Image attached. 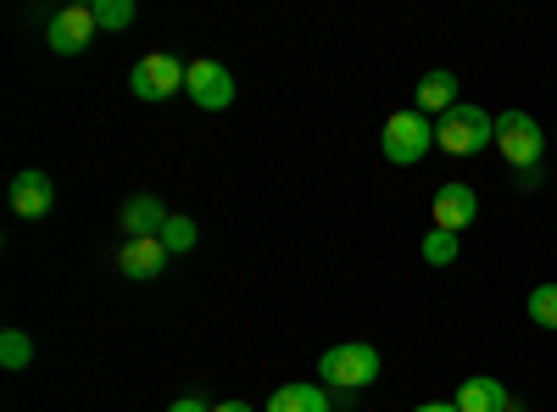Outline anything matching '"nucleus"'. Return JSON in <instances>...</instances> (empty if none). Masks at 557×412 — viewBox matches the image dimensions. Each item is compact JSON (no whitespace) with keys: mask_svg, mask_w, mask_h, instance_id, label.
Returning a JSON list of instances; mask_svg holds the SVG:
<instances>
[{"mask_svg":"<svg viewBox=\"0 0 557 412\" xmlns=\"http://www.w3.org/2000/svg\"><path fill=\"white\" fill-rule=\"evenodd\" d=\"M168 412H212V401H207V396H178Z\"/></svg>","mask_w":557,"mask_h":412,"instance_id":"obj_20","label":"nucleus"},{"mask_svg":"<svg viewBox=\"0 0 557 412\" xmlns=\"http://www.w3.org/2000/svg\"><path fill=\"white\" fill-rule=\"evenodd\" d=\"M196 240H201V228L184 217V212H173L168 223H162V246L173 251V257H184V251H196Z\"/></svg>","mask_w":557,"mask_h":412,"instance_id":"obj_15","label":"nucleus"},{"mask_svg":"<svg viewBox=\"0 0 557 412\" xmlns=\"http://www.w3.org/2000/svg\"><path fill=\"white\" fill-rule=\"evenodd\" d=\"M412 412H457L451 401H424V407H412Z\"/></svg>","mask_w":557,"mask_h":412,"instance_id":"obj_22","label":"nucleus"},{"mask_svg":"<svg viewBox=\"0 0 557 412\" xmlns=\"http://www.w3.org/2000/svg\"><path fill=\"white\" fill-rule=\"evenodd\" d=\"M96 12L89 7H62L51 23H45V45H51L57 57H84L89 51V39H96Z\"/></svg>","mask_w":557,"mask_h":412,"instance_id":"obj_7","label":"nucleus"},{"mask_svg":"<svg viewBox=\"0 0 557 412\" xmlns=\"http://www.w3.org/2000/svg\"><path fill=\"white\" fill-rule=\"evenodd\" d=\"M0 362H7L12 374L28 369V362H34V340H28L23 329H7V335H0Z\"/></svg>","mask_w":557,"mask_h":412,"instance_id":"obj_17","label":"nucleus"},{"mask_svg":"<svg viewBox=\"0 0 557 412\" xmlns=\"http://www.w3.org/2000/svg\"><path fill=\"white\" fill-rule=\"evenodd\" d=\"M51 207H57V185H51L39 167H23V173L12 178V212H17V217H45Z\"/></svg>","mask_w":557,"mask_h":412,"instance_id":"obj_10","label":"nucleus"},{"mask_svg":"<svg viewBox=\"0 0 557 412\" xmlns=\"http://www.w3.org/2000/svg\"><path fill=\"white\" fill-rule=\"evenodd\" d=\"M524 312L535 317L541 329H552V335H557V285H535V290H530V307H524Z\"/></svg>","mask_w":557,"mask_h":412,"instance_id":"obj_18","label":"nucleus"},{"mask_svg":"<svg viewBox=\"0 0 557 412\" xmlns=\"http://www.w3.org/2000/svg\"><path fill=\"white\" fill-rule=\"evenodd\" d=\"M184 78H190V62H178L173 51H151L134 62L128 89H134V101H173L184 96Z\"/></svg>","mask_w":557,"mask_h":412,"instance_id":"obj_4","label":"nucleus"},{"mask_svg":"<svg viewBox=\"0 0 557 412\" xmlns=\"http://www.w3.org/2000/svg\"><path fill=\"white\" fill-rule=\"evenodd\" d=\"M451 407H457V412H524L513 396H507V385H502V379H491V374L462 379V385H457V396H451Z\"/></svg>","mask_w":557,"mask_h":412,"instance_id":"obj_9","label":"nucleus"},{"mask_svg":"<svg viewBox=\"0 0 557 412\" xmlns=\"http://www.w3.org/2000/svg\"><path fill=\"white\" fill-rule=\"evenodd\" d=\"M168 246L162 240H123L117 246V267H123V279H157V273L168 267Z\"/></svg>","mask_w":557,"mask_h":412,"instance_id":"obj_12","label":"nucleus"},{"mask_svg":"<svg viewBox=\"0 0 557 412\" xmlns=\"http://www.w3.org/2000/svg\"><path fill=\"white\" fill-rule=\"evenodd\" d=\"M335 390H323V385H278L273 396H268V407L262 412H335L341 401H330Z\"/></svg>","mask_w":557,"mask_h":412,"instance_id":"obj_13","label":"nucleus"},{"mask_svg":"<svg viewBox=\"0 0 557 412\" xmlns=\"http://www.w3.org/2000/svg\"><path fill=\"white\" fill-rule=\"evenodd\" d=\"M412 96H418V112L441 123V117L457 107V73H446V67L424 73V78H418V89H412Z\"/></svg>","mask_w":557,"mask_h":412,"instance_id":"obj_14","label":"nucleus"},{"mask_svg":"<svg viewBox=\"0 0 557 412\" xmlns=\"http://www.w3.org/2000/svg\"><path fill=\"white\" fill-rule=\"evenodd\" d=\"M173 212L157 201V196H128L123 201V235L128 240H162V223H168Z\"/></svg>","mask_w":557,"mask_h":412,"instance_id":"obj_11","label":"nucleus"},{"mask_svg":"<svg viewBox=\"0 0 557 412\" xmlns=\"http://www.w3.org/2000/svg\"><path fill=\"white\" fill-rule=\"evenodd\" d=\"M380 151H385V162H396V167H412V162H424L430 151H435V117H424V112H391L385 117V128H380Z\"/></svg>","mask_w":557,"mask_h":412,"instance_id":"obj_3","label":"nucleus"},{"mask_svg":"<svg viewBox=\"0 0 557 412\" xmlns=\"http://www.w3.org/2000/svg\"><path fill=\"white\" fill-rule=\"evenodd\" d=\"M496 151L513 162L519 173H530V167H541L546 134H541V123H535L530 112H502V117H496Z\"/></svg>","mask_w":557,"mask_h":412,"instance_id":"obj_5","label":"nucleus"},{"mask_svg":"<svg viewBox=\"0 0 557 412\" xmlns=\"http://www.w3.org/2000/svg\"><path fill=\"white\" fill-rule=\"evenodd\" d=\"M89 12H96V23H101V28H117V34H123V28L134 23V0H96Z\"/></svg>","mask_w":557,"mask_h":412,"instance_id":"obj_19","label":"nucleus"},{"mask_svg":"<svg viewBox=\"0 0 557 412\" xmlns=\"http://www.w3.org/2000/svg\"><path fill=\"white\" fill-rule=\"evenodd\" d=\"M469 223H480V196H474V185L451 178V185L435 190V228H446V235H462Z\"/></svg>","mask_w":557,"mask_h":412,"instance_id":"obj_8","label":"nucleus"},{"mask_svg":"<svg viewBox=\"0 0 557 412\" xmlns=\"http://www.w3.org/2000/svg\"><path fill=\"white\" fill-rule=\"evenodd\" d=\"M380 369H385L380 346L346 340V346H330V351L318 357V385H323V390H335V396H351V390H368V385H374Z\"/></svg>","mask_w":557,"mask_h":412,"instance_id":"obj_1","label":"nucleus"},{"mask_svg":"<svg viewBox=\"0 0 557 412\" xmlns=\"http://www.w3.org/2000/svg\"><path fill=\"white\" fill-rule=\"evenodd\" d=\"M212 412H257L251 401H212Z\"/></svg>","mask_w":557,"mask_h":412,"instance_id":"obj_21","label":"nucleus"},{"mask_svg":"<svg viewBox=\"0 0 557 412\" xmlns=\"http://www.w3.org/2000/svg\"><path fill=\"white\" fill-rule=\"evenodd\" d=\"M485 146H496V117H491L485 107L457 101V107L435 123V151H446V157H480Z\"/></svg>","mask_w":557,"mask_h":412,"instance_id":"obj_2","label":"nucleus"},{"mask_svg":"<svg viewBox=\"0 0 557 412\" xmlns=\"http://www.w3.org/2000/svg\"><path fill=\"white\" fill-rule=\"evenodd\" d=\"M184 96H190L201 112H223V107H235V73H228L223 62H212V57H201V62H190Z\"/></svg>","mask_w":557,"mask_h":412,"instance_id":"obj_6","label":"nucleus"},{"mask_svg":"<svg viewBox=\"0 0 557 412\" xmlns=\"http://www.w3.org/2000/svg\"><path fill=\"white\" fill-rule=\"evenodd\" d=\"M457 257H462V240L446 235V228H430V235H424V262L430 267H451Z\"/></svg>","mask_w":557,"mask_h":412,"instance_id":"obj_16","label":"nucleus"}]
</instances>
